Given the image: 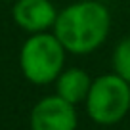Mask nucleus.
I'll list each match as a JSON object with an SVG mask.
<instances>
[{"instance_id": "1", "label": "nucleus", "mask_w": 130, "mask_h": 130, "mask_svg": "<svg viewBox=\"0 0 130 130\" xmlns=\"http://www.w3.org/2000/svg\"><path fill=\"white\" fill-rule=\"evenodd\" d=\"M111 31V13L98 0H78L57 12L52 32L63 48L75 56H84L105 42Z\"/></svg>"}, {"instance_id": "2", "label": "nucleus", "mask_w": 130, "mask_h": 130, "mask_svg": "<svg viewBox=\"0 0 130 130\" xmlns=\"http://www.w3.org/2000/svg\"><path fill=\"white\" fill-rule=\"evenodd\" d=\"M65 54L54 32H35L23 42L19 52V67L23 77L32 84H50L63 71Z\"/></svg>"}, {"instance_id": "3", "label": "nucleus", "mask_w": 130, "mask_h": 130, "mask_svg": "<svg viewBox=\"0 0 130 130\" xmlns=\"http://www.w3.org/2000/svg\"><path fill=\"white\" fill-rule=\"evenodd\" d=\"M84 105L96 124L113 126L130 111V84L117 73L102 75L92 80Z\"/></svg>"}, {"instance_id": "4", "label": "nucleus", "mask_w": 130, "mask_h": 130, "mask_svg": "<svg viewBox=\"0 0 130 130\" xmlns=\"http://www.w3.org/2000/svg\"><path fill=\"white\" fill-rule=\"evenodd\" d=\"M75 107L57 94L42 98L31 111V130H77L78 115Z\"/></svg>"}, {"instance_id": "5", "label": "nucleus", "mask_w": 130, "mask_h": 130, "mask_svg": "<svg viewBox=\"0 0 130 130\" xmlns=\"http://www.w3.org/2000/svg\"><path fill=\"white\" fill-rule=\"evenodd\" d=\"M12 17L19 29L35 35L50 31L54 27L57 10L52 4V0H15Z\"/></svg>"}, {"instance_id": "6", "label": "nucleus", "mask_w": 130, "mask_h": 130, "mask_svg": "<svg viewBox=\"0 0 130 130\" xmlns=\"http://www.w3.org/2000/svg\"><path fill=\"white\" fill-rule=\"evenodd\" d=\"M94 78L86 73L80 67H69V69H63L56 82V94L59 98H63L65 102L78 105V103H84L86 96H88V90L92 86Z\"/></svg>"}, {"instance_id": "7", "label": "nucleus", "mask_w": 130, "mask_h": 130, "mask_svg": "<svg viewBox=\"0 0 130 130\" xmlns=\"http://www.w3.org/2000/svg\"><path fill=\"white\" fill-rule=\"evenodd\" d=\"M111 63H113V73H117L130 84V37H124L115 46Z\"/></svg>"}]
</instances>
